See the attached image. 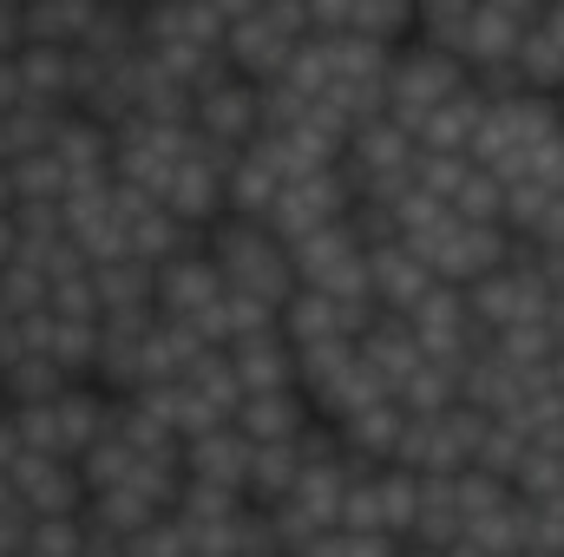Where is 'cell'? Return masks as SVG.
Returning <instances> with one entry per match:
<instances>
[{"label": "cell", "mask_w": 564, "mask_h": 557, "mask_svg": "<svg viewBox=\"0 0 564 557\" xmlns=\"http://www.w3.org/2000/svg\"><path fill=\"white\" fill-rule=\"evenodd\" d=\"M204 256H210V270H217V282H224V288H237V295H250V302H270V308H282V302L295 295L289 250H282L263 223L217 217V223L204 230Z\"/></svg>", "instance_id": "obj_1"}, {"label": "cell", "mask_w": 564, "mask_h": 557, "mask_svg": "<svg viewBox=\"0 0 564 557\" xmlns=\"http://www.w3.org/2000/svg\"><path fill=\"white\" fill-rule=\"evenodd\" d=\"M302 0H263V7H230L224 33V66L250 86H276L302 46Z\"/></svg>", "instance_id": "obj_2"}, {"label": "cell", "mask_w": 564, "mask_h": 557, "mask_svg": "<svg viewBox=\"0 0 564 557\" xmlns=\"http://www.w3.org/2000/svg\"><path fill=\"white\" fill-rule=\"evenodd\" d=\"M459 86H466V66H459V59L426 53V46L408 40V46L388 59V86H381V99H388V125H401V132L414 139V132L426 125V112L446 106Z\"/></svg>", "instance_id": "obj_3"}, {"label": "cell", "mask_w": 564, "mask_h": 557, "mask_svg": "<svg viewBox=\"0 0 564 557\" xmlns=\"http://www.w3.org/2000/svg\"><path fill=\"white\" fill-rule=\"evenodd\" d=\"M539 13L545 7H532V0H473V26H466V46H459L466 79L506 73L519 59V40L539 26Z\"/></svg>", "instance_id": "obj_4"}, {"label": "cell", "mask_w": 564, "mask_h": 557, "mask_svg": "<svg viewBox=\"0 0 564 557\" xmlns=\"http://www.w3.org/2000/svg\"><path fill=\"white\" fill-rule=\"evenodd\" d=\"M191 132L204 144H217V151H250V144L263 139V125H257V86L237 79V73H224L204 92H191Z\"/></svg>", "instance_id": "obj_5"}, {"label": "cell", "mask_w": 564, "mask_h": 557, "mask_svg": "<svg viewBox=\"0 0 564 557\" xmlns=\"http://www.w3.org/2000/svg\"><path fill=\"white\" fill-rule=\"evenodd\" d=\"M506 250H512V237L506 230H473V223H453L446 237H433L426 250H414L426 263V276L446 282V288H473V282L499 276L506 270Z\"/></svg>", "instance_id": "obj_6"}, {"label": "cell", "mask_w": 564, "mask_h": 557, "mask_svg": "<svg viewBox=\"0 0 564 557\" xmlns=\"http://www.w3.org/2000/svg\"><path fill=\"white\" fill-rule=\"evenodd\" d=\"M7 485H13V505L26 518H86V485L66 459H40V452H20L7 466Z\"/></svg>", "instance_id": "obj_7"}, {"label": "cell", "mask_w": 564, "mask_h": 557, "mask_svg": "<svg viewBox=\"0 0 564 557\" xmlns=\"http://www.w3.org/2000/svg\"><path fill=\"white\" fill-rule=\"evenodd\" d=\"M341 217H348V184H341L335 171H322V177L282 184L276 210H270V223H263V230L289 250V243H302V237H315V230H328V223H341Z\"/></svg>", "instance_id": "obj_8"}, {"label": "cell", "mask_w": 564, "mask_h": 557, "mask_svg": "<svg viewBox=\"0 0 564 557\" xmlns=\"http://www.w3.org/2000/svg\"><path fill=\"white\" fill-rule=\"evenodd\" d=\"M217 295H224V282H217L204 250H184L164 270H151V315L158 321H197Z\"/></svg>", "instance_id": "obj_9"}, {"label": "cell", "mask_w": 564, "mask_h": 557, "mask_svg": "<svg viewBox=\"0 0 564 557\" xmlns=\"http://www.w3.org/2000/svg\"><path fill=\"white\" fill-rule=\"evenodd\" d=\"M177 459H184V479H191V485H217V492H237V499H243V479H250V439H243L237 426H210L204 439L177 446Z\"/></svg>", "instance_id": "obj_10"}, {"label": "cell", "mask_w": 564, "mask_h": 557, "mask_svg": "<svg viewBox=\"0 0 564 557\" xmlns=\"http://www.w3.org/2000/svg\"><path fill=\"white\" fill-rule=\"evenodd\" d=\"M426 288H433V276H426V263L408 250V243L368 250V302H375L381 315H408Z\"/></svg>", "instance_id": "obj_11"}, {"label": "cell", "mask_w": 564, "mask_h": 557, "mask_svg": "<svg viewBox=\"0 0 564 557\" xmlns=\"http://www.w3.org/2000/svg\"><path fill=\"white\" fill-rule=\"evenodd\" d=\"M224 354H230V374H237L243 401H250V394H295V348L282 341L276 328L257 335V341H237V348H224Z\"/></svg>", "instance_id": "obj_12"}, {"label": "cell", "mask_w": 564, "mask_h": 557, "mask_svg": "<svg viewBox=\"0 0 564 557\" xmlns=\"http://www.w3.org/2000/svg\"><path fill=\"white\" fill-rule=\"evenodd\" d=\"M479 125H486V99L473 92V79L446 99V106H433L426 112V125L414 132V151H440V157H466L473 139H479Z\"/></svg>", "instance_id": "obj_13"}, {"label": "cell", "mask_w": 564, "mask_h": 557, "mask_svg": "<svg viewBox=\"0 0 564 557\" xmlns=\"http://www.w3.org/2000/svg\"><path fill=\"white\" fill-rule=\"evenodd\" d=\"M401 426H408V414H401L394 401H375V407H361V414L335 419V439H341V452H348L355 466H394Z\"/></svg>", "instance_id": "obj_14"}, {"label": "cell", "mask_w": 564, "mask_h": 557, "mask_svg": "<svg viewBox=\"0 0 564 557\" xmlns=\"http://www.w3.org/2000/svg\"><path fill=\"white\" fill-rule=\"evenodd\" d=\"M197 341L204 348H237V341H257V335H270L276 328V308L270 302H250V295H237V288H224L197 321Z\"/></svg>", "instance_id": "obj_15"}, {"label": "cell", "mask_w": 564, "mask_h": 557, "mask_svg": "<svg viewBox=\"0 0 564 557\" xmlns=\"http://www.w3.org/2000/svg\"><path fill=\"white\" fill-rule=\"evenodd\" d=\"M308 401L302 394H250L237 414H230V426L250 439V446H289L302 426H308Z\"/></svg>", "instance_id": "obj_16"}, {"label": "cell", "mask_w": 564, "mask_h": 557, "mask_svg": "<svg viewBox=\"0 0 564 557\" xmlns=\"http://www.w3.org/2000/svg\"><path fill=\"white\" fill-rule=\"evenodd\" d=\"M453 387H459V407H473V414H486V419H499L519 394H525V381H519L492 348H479V354L459 368V381H453Z\"/></svg>", "instance_id": "obj_17"}, {"label": "cell", "mask_w": 564, "mask_h": 557, "mask_svg": "<svg viewBox=\"0 0 564 557\" xmlns=\"http://www.w3.org/2000/svg\"><path fill=\"white\" fill-rule=\"evenodd\" d=\"M341 40H368V46L401 53L414 40V7L408 0H348L341 7Z\"/></svg>", "instance_id": "obj_18"}, {"label": "cell", "mask_w": 564, "mask_h": 557, "mask_svg": "<svg viewBox=\"0 0 564 557\" xmlns=\"http://www.w3.org/2000/svg\"><path fill=\"white\" fill-rule=\"evenodd\" d=\"M93 282V308H99V321L106 315H151V270L144 263H93L86 270Z\"/></svg>", "instance_id": "obj_19"}, {"label": "cell", "mask_w": 564, "mask_h": 557, "mask_svg": "<svg viewBox=\"0 0 564 557\" xmlns=\"http://www.w3.org/2000/svg\"><path fill=\"white\" fill-rule=\"evenodd\" d=\"M295 479H302V452H295V439H289V446H250L243 505H257V512H276L282 499L295 492Z\"/></svg>", "instance_id": "obj_20"}, {"label": "cell", "mask_w": 564, "mask_h": 557, "mask_svg": "<svg viewBox=\"0 0 564 557\" xmlns=\"http://www.w3.org/2000/svg\"><path fill=\"white\" fill-rule=\"evenodd\" d=\"M93 26V0H53V7H20V46H59L73 53Z\"/></svg>", "instance_id": "obj_21"}, {"label": "cell", "mask_w": 564, "mask_h": 557, "mask_svg": "<svg viewBox=\"0 0 564 557\" xmlns=\"http://www.w3.org/2000/svg\"><path fill=\"white\" fill-rule=\"evenodd\" d=\"M368 492H375L381 538L408 545V532H414V512H421V479H414V472H401V466H375V472H368Z\"/></svg>", "instance_id": "obj_22"}, {"label": "cell", "mask_w": 564, "mask_h": 557, "mask_svg": "<svg viewBox=\"0 0 564 557\" xmlns=\"http://www.w3.org/2000/svg\"><path fill=\"white\" fill-rule=\"evenodd\" d=\"M177 387H184L191 401H204L217 419H230L237 407H243V387H237V374H230V354H224V348H204Z\"/></svg>", "instance_id": "obj_23"}, {"label": "cell", "mask_w": 564, "mask_h": 557, "mask_svg": "<svg viewBox=\"0 0 564 557\" xmlns=\"http://www.w3.org/2000/svg\"><path fill=\"white\" fill-rule=\"evenodd\" d=\"M466 26H473V0H426V7H414V46H426V53L459 59Z\"/></svg>", "instance_id": "obj_24"}, {"label": "cell", "mask_w": 564, "mask_h": 557, "mask_svg": "<svg viewBox=\"0 0 564 557\" xmlns=\"http://www.w3.org/2000/svg\"><path fill=\"white\" fill-rule=\"evenodd\" d=\"M453 381H459L453 368H440V361H421V368H414V374H408V381L394 387V407H401L408 419H433V414H446V407L459 401V387H453Z\"/></svg>", "instance_id": "obj_25"}, {"label": "cell", "mask_w": 564, "mask_h": 557, "mask_svg": "<svg viewBox=\"0 0 564 557\" xmlns=\"http://www.w3.org/2000/svg\"><path fill=\"white\" fill-rule=\"evenodd\" d=\"M459 223H473V230H506V184L499 177H486L479 164L459 177V190H453V204H446Z\"/></svg>", "instance_id": "obj_26"}, {"label": "cell", "mask_w": 564, "mask_h": 557, "mask_svg": "<svg viewBox=\"0 0 564 557\" xmlns=\"http://www.w3.org/2000/svg\"><path fill=\"white\" fill-rule=\"evenodd\" d=\"M512 499H519V505H545V499H564V452L525 446V459H519V472H512Z\"/></svg>", "instance_id": "obj_27"}, {"label": "cell", "mask_w": 564, "mask_h": 557, "mask_svg": "<svg viewBox=\"0 0 564 557\" xmlns=\"http://www.w3.org/2000/svg\"><path fill=\"white\" fill-rule=\"evenodd\" d=\"M519 557H564V499L519 505Z\"/></svg>", "instance_id": "obj_28"}, {"label": "cell", "mask_w": 564, "mask_h": 557, "mask_svg": "<svg viewBox=\"0 0 564 557\" xmlns=\"http://www.w3.org/2000/svg\"><path fill=\"white\" fill-rule=\"evenodd\" d=\"M7 190H13V204H59V197H66V177H59V164L40 151V157H13V164H7Z\"/></svg>", "instance_id": "obj_29"}, {"label": "cell", "mask_w": 564, "mask_h": 557, "mask_svg": "<svg viewBox=\"0 0 564 557\" xmlns=\"http://www.w3.org/2000/svg\"><path fill=\"white\" fill-rule=\"evenodd\" d=\"M86 545V518H33L26 532V557H79Z\"/></svg>", "instance_id": "obj_30"}, {"label": "cell", "mask_w": 564, "mask_h": 557, "mask_svg": "<svg viewBox=\"0 0 564 557\" xmlns=\"http://www.w3.org/2000/svg\"><path fill=\"white\" fill-rule=\"evenodd\" d=\"M26 106V86H20V66H13V53L0 59V119H13Z\"/></svg>", "instance_id": "obj_31"}, {"label": "cell", "mask_w": 564, "mask_h": 557, "mask_svg": "<svg viewBox=\"0 0 564 557\" xmlns=\"http://www.w3.org/2000/svg\"><path fill=\"white\" fill-rule=\"evenodd\" d=\"M341 557H401L394 538H355V532H341Z\"/></svg>", "instance_id": "obj_32"}, {"label": "cell", "mask_w": 564, "mask_h": 557, "mask_svg": "<svg viewBox=\"0 0 564 557\" xmlns=\"http://www.w3.org/2000/svg\"><path fill=\"white\" fill-rule=\"evenodd\" d=\"M20 53V7H0V59Z\"/></svg>", "instance_id": "obj_33"}, {"label": "cell", "mask_w": 564, "mask_h": 557, "mask_svg": "<svg viewBox=\"0 0 564 557\" xmlns=\"http://www.w3.org/2000/svg\"><path fill=\"white\" fill-rule=\"evenodd\" d=\"M79 557H126V545H119V538H106V532H93V525H86V545H79Z\"/></svg>", "instance_id": "obj_34"}, {"label": "cell", "mask_w": 564, "mask_h": 557, "mask_svg": "<svg viewBox=\"0 0 564 557\" xmlns=\"http://www.w3.org/2000/svg\"><path fill=\"white\" fill-rule=\"evenodd\" d=\"M545 328H552V341H558V354H564V295L545 308Z\"/></svg>", "instance_id": "obj_35"}, {"label": "cell", "mask_w": 564, "mask_h": 557, "mask_svg": "<svg viewBox=\"0 0 564 557\" xmlns=\"http://www.w3.org/2000/svg\"><path fill=\"white\" fill-rule=\"evenodd\" d=\"M545 33L564 46V0H558V7H545Z\"/></svg>", "instance_id": "obj_36"}, {"label": "cell", "mask_w": 564, "mask_h": 557, "mask_svg": "<svg viewBox=\"0 0 564 557\" xmlns=\"http://www.w3.org/2000/svg\"><path fill=\"white\" fill-rule=\"evenodd\" d=\"M0 217H13V190H7V164H0Z\"/></svg>", "instance_id": "obj_37"}, {"label": "cell", "mask_w": 564, "mask_h": 557, "mask_svg": "<svg viewBox=\"0 0 564 557\" xmlns=\"http://www.w3.org/2000/svg\"><path fill=\"white\" fill-rule=\"evenodd\" d=\"M401 557H433V551H414V545H401Z\"/></svg>", "instance_id": "obj_38"}, {"label": "cell", "mask_w": 564, "mask_h": 557, "mask_svg": "<svg viewBox=\"0 0 564 557\" xmlns=\"http://www.w3.org/2000/svg\"><path fill=\"white\" fill-rule=\"evenodd\" d=\"M446 557H486V551H466V545H459V551H446Z\"/></svg>", "instance_id": "obj_39"}, {"label": "cell", "mask_w": 564, "mask_h": 557, "mask_svg": "<svg viewBox=\"0 0 564 557\" xmlns=\"http://www.w3.org/2000/svg\"><path fill=\"white\" fill-rule=\"evenodd\" d=\"M558 295H564V256H558ZM558 295H552V302H558Z\"/></svg>", "instance_id": "obj_40"}, {"label": "cell", "mask_w": 564, "mask_h": 557, "mask_svg": "<svg viewBox=\"0 0 564 557\" xmlns=\"http://www.w3.org/2000/svg\"><path fill=\"white\" fill-rule=\"evenodd\" d=\"M0 426H7V401H0Z\"/></svg>", "instance_id": "obj_41"}]
</instances>
